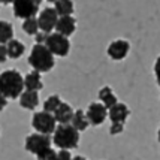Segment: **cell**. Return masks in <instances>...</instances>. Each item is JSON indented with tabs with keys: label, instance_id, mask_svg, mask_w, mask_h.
I'll return each mask as SVG.
<instances>
[{
	"label": "cell",
	"instance_id": "cell-1",
	"mask_svg": "<svg viewBox=\"0 0 160 160\" xmlns=\"http://www.w3.org/2000/svg\"><path fill=\"white\" fill-rule=\"evenodd\" d=\"M24 78L18 70L8 69L0 73V93L6 99H17L24 93Z\"/></svg>",
	"mask_w": 160,
	"mask_h": 160
},
{
	"label": "cell",
	"instance_id": "cell-2",
	"mask_svg": "<svg viewBox=\"0 0 160 160\" xmlns=\"http://www.w3.org/2000/svg\"><path fill=\"white\" fill-rule=\"evenodd\" d=\"M28 64L36 72L41 73V72H49L56 66V60L52 52L45 45H35L28 56Z\"/></svg>",
	"mask_w": 160,
	"mask_h": 160
},
{
	"label": "cell",
	"instance_id": "cell-3",
	"mask_svg": "<svg viewBox=\"0 0 160 160\" xmlns=\"http://www.w3.org/2000/svg\"><path fill=\"white\" fill-rule=\"evenodd\" d=\"M52 142L60 150L69 151L79 144V132L72 124H58L52 135Z\"/></svg>",
	"mask_w": 160,
	"mask_h": 160
},
{
	"label": "cell",
	"instance_id": "cell-4",
	"mask_svg": "<svg viewBox=\"0 0 160 160\" xmlns=\"http://www.w3.org/2000/svg\"><path fill=\"white\" fill-rule=\"evenodd\" d=\"M32 126L36 130V133L49 136V135H54V132H56L57 121L52 114H48L45 111H39L35 112V115L32 118Z\"/></svg>",
	"mask_w": 160,
	"mask_h": 160
},
{
	"label": "cell",
	"instance_id": "cell-5",
	"mask_svg": "<svg viewBox=\"0 0 160 160\" xmlns=\"http://www.w3.org/2000/svg\"><path fill=\"white\" fill-rule=\"evenodd\" d=\"M45 47L52 52V56L66 57L70 51V42L69 38H64L58 33H49L45 42Z\"/></svg>",
	"mask_w": 160,
	"mask_h": 160
},
{
	"label": "cell",
	"instance_id": "cell-6",
	"mask_svg": "<svg viewBox=\"0 0 160 160\" xmlns=\"http://www.w3.org/2000/svg\"><path fill=\"white\" fill-rule=\"evenodd\" d=\"M41 3L38 0H15L12 3L14 8V15L21 20H28V18H35V15L39 11Z\"/></svg>",
	"mask_w": 160,
	"mask_h": 160
},
{
	"label": "cell",
	"instance_id": "cell-7",
	"mask_svg": "<svg viewBox=\"0 0 160 160\" xmlns=\"http://www.w3.org/2000/svg\"><path fill=\"white\" fill-rule=\"evenodd\" d=\"M51 138L41 133H32L26 138V150L32 154H41L42 151L51 148Z\"/></svg>",
	"mask_w": 160,
	"mask_h": 160
},
{
	"label": "cell",
	"instance_id": "cell-8",
	"mask_svg": "<svg viewBox=\"0 0 160 160\" xmlns=\"http://www.w3.org/2000/svg\"><path fill=\"white\" fill-rule=\"evenodd\" d=\"M58 14L56 12L54 8H45L42 9L39 17H38V22H39V30L49 35L52 32V28H56L57 21H58Z\"/></svg>",
	"mask_w": 160,
	"mask_h": 160
},
{
	"label": "cell",
	"instance_id": "cell-9",
	"mask_svg": "<svg viewBox=\"0 0 160 160\" xmlns=\"http://www.w3.org/2000/svg\"><path fill=\"white\" fill-rule=\"evenodd\" d=\"M85 115H87L88 123L91 126H100L106 120V117H108V109L105 108L103 103L93 102V103H90L88 109L85 112Z\"/></svg>",
	"mask_w": 160,
	"mask_h": 160
},
{
	"label": "cell",
	"instance_id": "cell-10",
	"mask_svg": "<svg viewBox=\"0 0 160 160\" xmlns=\"http://www.w3.org/2000/svg\"><path fill=\"white\" fill-rule=\"evenodd\" d=\"M130 51V43L124 39H117L109 43V47L106 49L108 56L111 57L112 60H123Z\"/></svg>",
	"mask_w": 160,
	"mask_h": 160
},
{
	"label": "cell",
	"instance_id": "cell-11",
	"mask_svg": "<svg viewBox=\"0 0 160 160\" xmlns=\"http://www.w3.org/2000/svg\"><path fill=\"white\" fill-rule=\"evenodd\" d=\"M75 28H77V20L73 17H60L57 21V33L64 36V38H69L75 32Z\"/></svg>",
	"mask_w": 160,
	"mask_h": 160
},
{
	"label": "cell",
	"instance_id": "cell-12",
	"mask_svg": "<svg viewBox=\"0 0 160 160\" xmlns=\"http://www.w3.org/2000/svg\"><path fill=\"white\" fill-rule=\"evenodd\" d=\"M129 108H127V105L124 103H117L115 106H112L111 109L108 111V117L111 120L112 123H121V124H124L127 117H129Z\"/></svg>",
	"mask_w": 160,
	"mask_h": 160
},
{
	"label": "cell",
	"instance_id": "cell-13",
	"mask_svg": "<svg viewBox=\"0 0 160 160\" xmlns=\"http://www.w3.org/2000/svg\"><path fill=\"white\" fill-rule=\"evenodd\" d=\"M73 114H75V111L72 109V106L69 103H62L60 108L54 112V118L58 124H70Z\"/></svg>",
	"mask_w": 160,
	"mask_h": 160
},
{
	"label": "cell",
	"instance_id": "cell-14",
	"mask_svg": "<svg viewBox=\"0 0 160 160\" xmlns=\"http://www.w3.org/2000/svg\"><path fill=\"white\" fill-rule=\"evenodd\" d=\"M24 88L27 91H38L43 88V84H42V78H41V73L39 72H30L24 77Z\"/></svg>",
	"mask_w": 160,
	"mask_h": 160
},
{
	"label": "cell",
	"instance_id": "cell-15",
	"mask_svg": "<svg viewBox=\"0 0 160 160\" xmlns=\"http://www.w3.org/2000/svg\"><path fill=\"white\" fill-rule=\"evenodd\" d=\"M99 99H100V103L105 105V108L109 111L112 106H115V105L118 103V100L115 98V94H114V91H112L111 87H103V88H100L99 90Z\"/></svg>",
	"mask_w": 160,
	"mask_h": 160
},
{
	"label": "cell",
	"instance_id": "cell-16",
	"mask_svg": "<svg viewBox=\"0 0 160 160\" xmlns=\"http://www.w3.org/2000/svg\"><path fill=\"white\" fill-rule=\"evenodd\" d=\"M20 105L24 109H35L39 105V94L36 91H24L20 96Z\"/></svg>",
	"mask_w": 160,
	"mask_h": 160
},
{
	"label": "cell",
	"instance_id": "cell-17",
	"mask_svg": "<svg viewBox=\"0 0 160 160\" xmlns=\"http://www.w3.org/2000/svg\"><path fill=\"white\" fill-rule=\"evenodd\" d=\"M6 49H8V57L12 58V60H17V58H20V57L24 54L26 47H24L22 42L17 41V39H12V41L6 45Z\"/></svg>",
	"mask_w": 160,
	"mask_h": 160
},
{
	"label": "cell",
	"instance_id": "cell-18",
	"mask_svg": "<svg viewBox=\"0 0 160 160\" xmlns=\"http://www.w3.org/2000/svg\"><path fill=\"white\" fill-rule=\"evenodd\" d=\"M14 39V27L8 21H0V45H8Z\"/></svg>",
	"mask_w": 160,
	"mask_h": 160
},
{
	"label": "cell",
	"instance_id": "cell-19",
	"mask_svg": "<svg viewBox=\"0 0 160 160\" xmlns=\"http://www.w3.org/2000/svg\"><path fill=\"white\" fill-rule=\"evenodd\" d=\"M52 8L56 9L58 17H72L73 14V2L70 0H57Z\"/></svg>",
	"mask_w": 160,
	"mask_h": 160
},
{
	"label": "cell",
	"instance_id": "cell-20",
	"mask_svg": "<svg viewBox=\"0 0 160 160\" xmlns=\"http://www.w3.org/2000/svg\"><path fill=\"white\" fill-rule=\"evenodd\" d=\"M70 124L73 126L78 132H81V130H85L90 123H88V118H87L85 112H84L82 109H78V111H75V114H73V118H72V123H70Z\"/></svg>",
	"mask_w": 160,
	"mask_h": 160
},
{
	"label": "cell",
	"instance_id": "cell-21",
	"mask_svg": "<svg viewBox=\"0 0 160 160\" xmlns=\"http://www.w3.org/2000/svg\"><path fill=\"white\" fill-rule=\"evenodd\" d=\"M62 103H63V102H62V99H60V96L52 94V96H49V98L43 102V111L54 115V112L60 108V105H62Z\"/></svg>",
	"mask_w": 160,
	"mask_h": 160
},
{
	"label": "cell",
	"instance_id": "cell-22",
	"mask_svg": "<svg viewBox=\"0 0 160 160\" xmlns=\"http://www.w3.org/2000/svg\"><path fill=\"white\" fill-rule=\"evenodd\" d=\"M22 30L27 33V35H38L39 33V22H38V18H28L22 22Z\"/></svg>",
	"mask_w": 160,
	"mask_h": 160
},
{
	"label": "cell",
	"instance_id": "cell-23",
	"mask_svg": "<svg viewBox=\"0 0 160 160\" xmlns=\"http://www.w3.org/2000/svg\"><path fill=\"white\" fill-rule=\"evenodd\" d=\"M36 159L38 160H57V153L52 148H48V150L42 151L41 154H38Z\"/></svg>",
	"mask_w": 160,
	"mask_h": 160
},
{
	"label": "cell",
	"instance_id": "cell-24",
	"mask_svg": "<svg viewBox=\"0 0 160 160\" xmlns=\"http://www.w3.org/2000/svg\"><path fill=\"white\" fill-rule=\"evenodd\" d=\"M124 130V124H121V123H112L111 127H109V133L111 135H118Z\"/></svg>",
	"mask_w": 160,
	"mask_h": 160
},
{
	"label": "cell",
	"instance_id": "cell-25",
	"mask_svg": "<svg viewBox=\"0 0 160 160\" xmlns=\"http://www.w3.org/2000/svg\"><path fill=\"white\" fill-rule=\"evenodd\" d=\"M47 38H48V35H47V33H43V32H39V33L35 36L36 45H45V42H47Z\"/></svg>",
	"mask_w": 160,
	"mask_h": 160
},
{
	"label": "cell",
	"instance_id": "cell-26",
	"mask_svg": "<svg viewBox=\"0 0 160 160\" xmlns=\"http://www.w3.org/2000/svg\"><path fill=\"white\" fill-rule=\"evenodd\" d=\"M57 160H72V156H70L69 151L60 150V151L57 153Z\"/></svg>",
	"mask_w": 160,
	"mask_h": 160
},
{
	"label": "cell",
	"instance_id": "cell-27",
	"mask_svg": "<svg viewBox=\"0 0 160 160\" xmlns=\"http://www.w3.org/2000/svg\"><path fill=\"white\" fill-rule=\"evenodd\" d=\"M8 60V49L6 45H0V63H5Z\"/></svg>",
	"mask_w": 160,
	"mask_h": 160
},
{
	"label": "cell",
	"instance_id": "cell-28",
	"mask_svg": "<svg viewBox=\"0 0 160 160\" xmlns=\"http://www.w3.org/2000/svg\"><path fill=\"white\" fill-rule=\"evenodd\" d=\"M154 73H156V79H157V84L160 87V57L156 60V64H154Z\"/></svg>",
	"mask_w": 160,
	"mask_h": 160
},
{
	"label": "cell",
	"instance_id": "cell-29",
	"mask_svg": "<svg viewBox=\"0 0 160 160\" xmlns=\"http://www.w3.org/2000/svg\"><path fill=\"white\" fill-rule=\"evenodd\" d=\"M6 106H8V99L5 98L2 93H0V111H3Z\"/></svg>",
	"mask_w": 160,
	"mask_h": 160
},
{
	"label": "cell",
	"instance_id": "cell-30",
	"mask_svg": "<svg viewBox=\"0 0 160 160\" xmlns=\"http://www.w3.org/2000/svg\"><path fill=\"white\" fill-rule=\"evenodd\" d=\"M72 160H87V159L82 157V156H77V157H72Z\"/></svg>",
	"mask_w": 160,
	"mask_h": 160
},
{
	"label": "cell",
	"instance_id": "cell-31",
	"mask_svg": "<svg viewBox=\"0 0 160 160\" xmlns=\"http://www.w3.org/2000/svg\"><path fill=\"white\" fill-rule=\"evenodd\" d=\"M157 138H159V142H160V129H159V133H157Z\"/></svg>",
	"mask_w": 160,
	"mask_h": 160
}]
</instances>
